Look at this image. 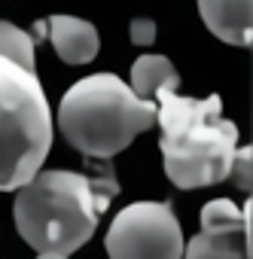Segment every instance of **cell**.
Segmentation results:
<instances>
[{
  "mask_svg": "<svg viewBox=\"0 0 253 259\" xmlns=\"http://www.w3.org/2000/svg\"><path fill=\"white\" fill-rule=\"evenodd\" d=\"M0 58H10L28 70H34V37L13 22H0Z\"/></svg>",
  "mask_w": 253,
  "mask_h": 259,
  "instance_id": "30bf717a",
  "label": "cell"
},
{
  "mask_svg": "<svg viewBox=\"0 0 253 259\" xmlns=\"http://www.w3.org/2000/svg\"><path fill=\"white\" fill-rule=\"evenodd\" d=\"M156 40V22L153 19H135L132 22V43L135 46H150Z\"/></svg>",
  "mask_w": 253,
  "mask_h": 259,
  "instance_id": "4fadbf2b",
  "label": "cell"
},
{
  "mask_svg": "<svg viewBox=\"0 0 253 259\" xmlns=\"http://www.w3.org/2000/svg\"><path fill=\"white\" fill-rule=\"evenodd\" d=\"M156 98V122L162 125L159 147L168 180L180 189H204L226 180L238 150V125L223 119L220 95L198 101L174 89H159Z\"/></svg>",
  "mask_w": 253,
  "mask_h": 259,
  "instance_id": "7a4b0ae2",
  "label": "cell"
},
{
  "mask_svg": "<svg viewBox=\"0 0 253 259\" xmlns=\"http://www.w3.org/2000/svg\"><path fill=\"white\" fill-rule=\"evenodd\" d=\"M110 259H183V229L168 201H135L107 229Z\"/></svg>",
  "mask_w": 253,
  "mask_h": 259,
  "instance_id": "5b68a950",
  "label": "cell"
},
{
  "mask_svg": "<svg viewBox=\"0 0 253 259\" xmlns=\"http://www.w3.org/2000/svg\"><path fill=\"white\" fill-rule=\"evenodd\" d=\"M49 31V43L55 46L58 58L64 64H89L98 49H101V40H98V31L92 22L86 19H76V16H49L46 25Z\"/></svg>",
  "mask_w": 253,
  "mask_h": 259,
  "instance_id": "52a82bcc",
  "label": "cell"
},
{
  "mask_svg": "<svg viewBox=\"0 0 253 259\" xmlns=\"http://www.w3.org/2000/svg\"><path fill=\"white\" fill-rule=\"evenodd\" d=\"M52 150V110L34 70L0 58V192L25 186Z\"/></svg>",
  "mask_w": 253,
  "mask_h": 259,
  "instance_id": "277c9868",
  "label": "cell"
},
{
  "mask_svg": "<svg viewBox=\"0 0 253 259\" xmlns=\"http://www.w3.org/2000/svg\"><path fill=\"white\" fill-rule=\"evenodd\" d=\"M37 259H67V256H58V253H40Z\"/></svg>",
  "mask_w": 253,
  "mask_h": 259,
  "instance_id": "5bb4252c",
  "label": "cell"
},
{
  "mask_svg": "<svg viewBox=\"0 0 253 259\" xmlns=\"http://www.w3.org/2000/svg\"><path fill=\"white\" fill-rule=\"evenodd\" d=\"M119 192L110 168L104 174L76 171H37L25 186L16 189V229L37 253L70 256L98 229L101 213Z\"/></svg>",
  "mask_w": 253,
  "mask_h": 259,
  "instance_id": "6da1fadb",
  "label": "cell"
},
{
  "mask_svg": "<svg viewBox=\"0 0 253 259\" xmlns=\"http://www.w3.org/2000/svg\"><path fill=\"white\" fill-rule=\"evenodd\" d=\"M180 85V73L174 70V64L165 55H141L132 64V92L141 101H153V95L159 89H174Z\"/></svg>",
  "mask_w": 253,
  "mask_h": 259,
  "instance_id": "ba28073f",
  "label": "cell"
},
{
  "mask_svg": "<svg viewBox=\"0 0 253 259\" xmlns=\"http://www.w3.org/2000/svg\"><path fill=\"white\" fill-rule=\"evenodd\" d=\"M241 223H244V210L229 198H214L201 207L204 232H232V229H241Z\"/></svg>",
  "mask_w": 253,
  "mask_h": 259,
  "instance_id": "8fae6325",
  "label": "cell"
},
{
  "mask_svg": "<svg viewBox=\"0 0 253 259\" xmlns=\"http://www.w3.org/2000/svg\"><path fill=\"white\" fill-rule=\"evenodd\" d=\"M207 31L229 46H250L253 40V0H198Z\"/></svg>",
  "mask_w": 253,
  "mask_h": 259,
  "instance_id": "8992f818",
  "label": "cell"
},
{
  "mask_svg": "<svg viewBox=\"0 0 253 259\" xmlns=\"http://www.w3.org/2000/svg\"><path fill=\"white\" fill-rule=\"evenodd\" d=\"M156 125V104L141 101L116 73H92L73 82L58 104V128L89 159H113L141 132Z\"/></svg>",
  "mask_w": 253,
  "mask_h": 259,
  "instance_id": "3957f363",
  "label": "cell"
},
{
  "mask_svg": "<svg viewBox=\"0 0 253 259\" xmlns=\"http://www.w3.org/2000/svg\"><path fill=\"white\" fill-rule=\"evenodd\" d=\"M250 168H253V150L250 147H238L235 156H232V165H229V177L235 183V189L241 192H250Z\"/></svg>",
  "mask_w": 253,
  "mask_h": 259,
  "instance_id": "7c38bea8",
  "label": "cell"
},
{
  "mask_svg": "<svg viewBox=\"0 0 253 259\" xmlns=\"http://www.w3.org/2000/svg\"><path fill=\"white\" fill-rule=\"evenodd\" d=\"M183 259H250L244 247V232H198L189 244H183Z\"/></svg>",
  "mask_w": 253,
  "mask_h": 259,
  "instance_id": "9c48e42d",
  "label": "cell"
}]
</instances>
